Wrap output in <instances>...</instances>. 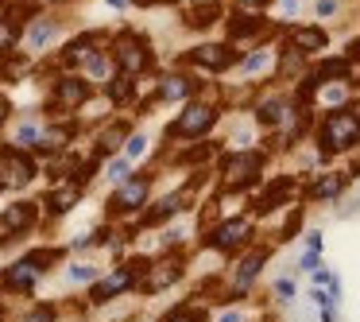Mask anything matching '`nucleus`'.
<instances>
[{
	"label": "nucleus",
	"instance_id": "nucleus-16",
	"mask_svg": "<svg viewBox=\"0 0 360 322\" xmlns=\"http://www.w3.org/2000/svg\"><path fill=\"white\" fill-rule=\"evenodd\" d=\"M264 32V20L259 16H236L233 24H229V35L233 39H248V35H259Z\"/></svg>",
	"mask_w": 360,
	"mask_h": 322
},
{
	"label": "nucleus",
	"instance_id": "nucleus-4",
	"mask_svg": "<svg viewBox=\"0 0 360 322\" xmlns=\"http://www.w3.org/2000/svg\"><path fill=\"white\" fill-rule=\"evenodd\" d=\"M117 63L124 66V74H136L148 66V47H143V39H136V35H120L117 43Z\"/></svg>",
	"mask_w": 360,
	"mask_h": 322
},
{
	"label": "nucleus",
	"instance_id": "nucleus-41",
	"mask_svg": "<svg viewBox=\"0 0 360 322\" xmlns=\"http://www.w3.org/2000/svg\"><path fill=\"white\" fill-rule=\"evenodd\" d=\"M306 244H310V249H321V233H318V229H314V233H306Z\"/></svg>",
	"mask_w": 360,
	"mask_h": 322
},
{
	"label": "nucleus",
	"instance_id": "nucleus-45",
	"mask_svg": "<svg viewBox=\"0 0 360 322\" xmlns=\"http://www.w3.org/2000/svg\"><path fill=\"white\" fill-rule=\"evenodd\" d=\"M356 117H360V113H356Z\"/></svg>",
	"mask_w": 360,
	"mask_h": 322
},
{
	"label": "nucleus",
	"instance_id": "nucleus-26",
	"mask_svg": "<svg viewBox=\"0 0 360 322\" xmlns=\"http://www.w3.org/2000/svg\"><path fill=\"white\" fill-rule=\"evenodd\" d=\"M124 132H128L124 125H112L109 132L101 136V151H112V148H120V140H124Z\"/></svg>",
	"mask_w": 360,
	"mask_h": 322
},
{
	"label": "nucleus",
	"instance_id": "nucleus-1",
	"mask_svg": "<svg viewBox=\"0 0 360 322\" xmlns=\"http://www.w3.org/2000/svg\"><path fill=\"white\" fill-rule=\"evenodd\" d=\"M360 140V117L352 109H341V113H329L326 128H321V144L329 148H349V144Z\"/></svg>",
	"mask_w": 360,
	"mask_h": 322
},
{
	"label": "nucleus",
	"instance_id": "nucleus-24",
	"mask_svg": "<svg viewBox=\"0 0 360 322\" xmlns=\"http://www.w3.org/2000/svg\"><path fill=\"white\" fill-rule=\"evenodd\" d=\"M109 97L112 101H128V97H132V82H128V74H120L117 82H109Z\"/></svg>",
	"mask_w": 360,
	"mask_h": 322
},
{
	"label": "nucleus",
	"instance_id": "nucleus-14",
	"mask_svg": "<svg viewBox=\"0 0 360 322\" xmlns=\"http://www.w3.org/2000/svg\"><path fill=\"white\" fill-rule=\"evenodd\" d=\"M4 175H8L12 182H27L35 175V167H32V159H24L20 151H8V156H4Z\"/></svg>",
	"mask_w": 360,
	"mask_h": 322
},
{
	"label": "nucleus",
	"instance_id": "nucleus-13",
	"mask_svg": "<svg viewBox=\"0 0 360 322\" xmlns=\"http://www.w3.org/2000/svg\"><path fill=\"white\" fill-rule=\"evenodd\" d=\"M290 39H295L298 55H302V51H321L326 47V32H321V27H295Z\"/></svg>",
	"mask_w": 360,
	"mask_h": 322
},
{
	"label": "nucleus",
	"instance_id": "nucleus-31",
	"mask_svg": "<svg viewBox=\"0 0 360 322\" xmlns=\"http://www.w3.org/2000/svg\"><path fill=\"white\" fill-rule=\"evenodd\" d=\"M94 275H97V268H89V264H74L70 268V280L74 283H78V280H94Z\"/></svg>",
	"mask_w": 360,
	"mask_h": 322
},
{
	"label": "nucleus",
	"instance_id": "nucleus-35",
	"mask_svg": "<svg viewBox=\"0 0 360 322\" xmlns=\"http://www.w3.org/2000/svg\"><path fill=\"white\" fill-rule=\"evenodd\" d=\"M89 74H105V55H89Z\"/></svg>",
	"mask_w": 360,
	"mask_h": 322
},
{
	"label": "nucleus",
	"instance_id": "nucleus-28",
	"mask_svg": "<svg viewBox=\"0 0 360 322\" xmlns=\"http://www.w3.org/2000/svg\"><path fill=\"white\" fill-rule=\"evenodd\" d=\"M27 264H32L35 272H43L47 264H55V252H47V249H43V252H32V256H27Z\"/></svg>",
	"mask_w": 360,
	"mask_h": 322
},
{
	"label": "nucleus",
	"instance_id": "nucleus-5",
	"mask_svg": "<svg viewBox=\"0 0 360 322\" xmlns=\"http://www.w3.org/2000/svg\"><path fill=\"white\" fill-rule=\"evenodd\" d=\"M143 198H148V179H128V182H120V190L109 198V210L128 213V210H136Z\"/></svg>",
	"mask_w": 360,
	"mask_h": 322
},
{
	"label": "nucleus",
	"instance_id": "nucleus-36",
	"mask_svg": "<svg viewBox=\"0 0 360 322\" xmlns=\"http://www.w3.org/2000/svg\"><path fill=\"white\" fill-rule=\"evenodd\" d=\"M337 12V0H318V16H333Z\"/></svg>",
	"mask_w": 360,
	"mask_h": 322
},
{
	"label": "nucleus",
	"instance_id": "nucleus-3",
	"mask_svg": "<svg viewBox=\"0 0 360 322\" xmlns=\"http://www.w3.org/2000/svg\"><path fill=\"white\" fill-rule=\"evenodd\" d=\"M264 171V156L259 151H240V156L229 163V187H252Z\"/></svg>",
	"mask_w": 360,
	"mask_h": 322
},
{
	"label": "nucleus",
	"instance_id": "nucleus-17",
	"mask_svg": "<svg viewBox=\"0 0 360 322\" xmlns=\"http://www.w3.org/2000/svg\"><path fill=\"white\" fill-rule=\"evenodd\" d=\"M341 187H345V175H321V179L310 187V198H333Z\"/></svg>",
	"mask_w": 360,
	"mask_h": 322
},
{
	"label": "nucleus",
	"instance_id": "nucleus-37",
	"mask_svg": "<svg viewBox=\"0 0 360 322\" xmlns=\"http://www.w3.org/2000/svg\"><path fill=\"white\" fill-rule=\"evenodd\" d=\"M16 140H20V144H32V140H35V128H32V125H24V128L16 132Z\"/></svg>",
	"mask_w": 360,
	"mask_h": 322
},
{
	"label": "nucleus",
	"instance_id": "nucleus-2",
	"mask_svg": "<svg viewBox=\"0 0 360 322\" xmlns=\"http://www.w3.org/2000/svg\"><path fill=\"white\" fill-rule=\"evenodd\" d=\"M213 117H217V113H213L210 105H186L182 117L167 128V136H202L205 128L213 125Z\"/></svg>",
	"mask_w": 360,
	"mask_h": 322
},
{
	"label": "nucleus",
	"instance_id": "nucleus-12",
	"mask_svg": "<svg viewBox=\"0 0 360 322\" xmlns=\"http://www.w3.org/2000/svg\"><path fill=\"white\" fill-rule=\"evenodd\" d=\"M35 275H39V272H35V268L27 264V260H20V264H12L8 272H4V287L27 291V287H32V283H35Z\"/></svg>",
	"mask_w": 360,
	"mask_h": 322
},
{
	"label": "nucleus",
	"instance_id": "nucleus-39",
	"mask_svg": "<svg viewBox=\"0 0 360 322\" xmlns=\"http://www.w3.org/2000/svg\"><path fill=\"white\" fill-rule=\"evenodd\" d=\"M275 291H279V295H283V299H290V295H295V287H290V283H287V280H279V283H275Z\"/></svg>",
	"mask_w": 360,
	"mask_h": 322
},
{
	"label": "nucleus",
	"instance_id": "nucleus-30",
	"mask_svg": "<svg viewBox=\"0 0 360 322\" xmlns=\"http://www.w3.org/2000/svg\"><path fill=\"white\" fill-rule=\"evenodd\" d=\"M298 225H302V210H295V213H290V218H287V225H283V241H290Z\"/></svg>",
	"mask_w": 360,
	"mask_h": 322
},
{
	"label": "nucleus",
	"instance_id": "nucleus-7",
	"mask_svg": "<svg viewBox=\"0 0 360 322\" xmlns=\"http://www.w3.org/2000/svg\"><path fill=\"white\" fill-rule=\"evenodd\" d=\"M179 275H182V264H179V260L155 264V268H148V275H143V291H163L167 283H174Z\"/></svg>",
	"mask_w": 360,
	"mask_h": 322
},
{
	"label": "nucleus",
	"instance_id": "nucleus-27",
	"mask_svg": "<svg viewBox=\"0 0 360 322\" xmlns=\"http://www.w3.org/2000/svg\"><path fill=\"white\" fill-rule=\"evenodd\" d=\"M16 24H12V20H8V24H0V51H8L12 47V43H16Z\"/></svg>",
	"mask_w": 360,
	"mask_h": 322
},
{
	"label": "nucleus",
	"instance_id": "nucleus-34",
	"mask_svg": "<svg viewBox=\"0 0 360 322\" xmlns=\"http://www.w3.org/2000/svg\"><path fill=\"white\" fill-rule=\"evenodd\" d=\"M259 66H267V51H259V55H252L248 63H244V70H259Z\"/></svg>",
	"mask_w": 360,
	"mask_h": 322
},
{
	"label": "nucleus",
	"instance_id": "nucleus-33",
	"mask_svg": "<svg viewBox=\"0 0 360 322\" xmlns=\"http://www.w3.org/2000/svg\"><path fill=\"white\" fill-rule=\"evenodd\" d=\"M109 179H112V182H124V179H128V163H124V159L109 163Z\"/></svg>",
	"mask_w": 360,
	"mask_h": 322
},
{
	"label": "nucleus",
	"instance_id": "nucleus-6",
	"mask_svg": "<svg viewBox=\"0 0 360 322\" xmlns=\"http://www.w3.org/2000/svg\"><path fill=\"white\" fill-rule=\"evenodd\" d=\"M233 58L236 55L229 47H194V51H190V63H198L202 70H213V74L229 70V66H233Z\"/></svg>",
	"mask_w": 360,
	"mask_h": 322
},
{
	"label": "nucleus",
	"instance_id": "nucleus-40",
	"mask_svg": "<svg viewBox=\"0 0 360 322\" xmlns=\"http://www.w3.org/2000/svg\"><path fill=\"white\" fill-rule=\"evenodd\" d=\"M298 4H302V0H283V16H295Z\"/></svg>",
	"mask_w": 360,
	"mask_h": 322
},
{
	"label": "nucleus",
	"instance_id": "nucleus-25",
	"mask_svg": "<svg viewBox=\"0 0 360 322\" xmlns=\"http://www.w3.org/2000/svg\"><path fill=\"white\" fill-rule=\"evenodd\" d=\"M51 35H55V24H51V20H39V24L32 27V47H43Z\"/></svg>",
	"mask_w": 360,
	"mask_h": 322
},
{
	"label": "nucleus",
	"instance_id": "nucleus-38",
	"mask_svg": "<svg viewBox=\"0 0 360 322\" xmlns=\"http://www.w3.org/2000/svg\"><path fill=\"white\" fill-rule=\"evenodd\" d=\"M302 268H306V272H310V268H318V249H310V252L302 256Z\"/></svg>",
	"mask_w": 360,
	"mask_h": 322
},
{
	"label": "nucleus",
	"instance_id": "nucleus-18",
	"mask_svg": "<svg viewBox=\"0 0 360 322\" xmlns=\"http://www.w3.org/2000/svg\"><path fill=\"white\" fill-rule=\"evenodd\" d=\"M217 16H221V4H198V8H190L186 24L190 27H205V24H213Z\"/></svg>",
	"mask_w": 360,
	"mask_h": 322
},
{
	"label": "nucleus",
	"instance_id": "nucleus-23",
	"mask_svg": "<svg viewBox=\"0 0 360 322\" xmlns=\"http://www.w3.org/2000/svg\"><path fill=\"white\" fill-rule=\"evenodd\" d=\"M163 322H205V311H198V306H179V311H171Z\"/></svg>",
	"mask_w": 360,
	"mask_h": 322
},
{
	"label": "nucleus",
	"instance_id": "nucleus-9",
	"mask_svg": "<svg viewBox=\"0 0 360 322\" xmlns=\"http://www.w3.org/2000/svg\"><path fill=\"white\" fill-rule=\"evenodd\" d=\"M132 280H136V275L128 272V268H120L117 275H109V280H101V283H97V287H94V295H89V299H94V303H109V299H112V295H120V291H124Z\"/></svg>",
	"mask_w": 360,
	"mask_h": 322
},
{
	"label": "nucleus",
	"instance_id": "nucleus-32",
	"mask_svg": "<svg viewBox=\"0 0 360 322\" xmlns=\"http://www.w3.org/2000/svg\"><path fill=\"white\" fill-rule=\"evenodd\" d=\"M24 322H55V311H51V306H35Z\"/></svg>",
	"mask_w": 360,
	"mask_h": 322
},
{
	"label": "nucleus",
	"instance_id": "nucleus-19",
	"mask_svg": "<svg viewBox=\"0 0 360 322\" xmlns=\"http://www.w3.org/2000/svg\"><path fill=\"white\" fill-rule=\"evenodd\" d=\"M74 202H78V187H63V190H55V194L47 198L51 213H66Z\"/></svg>",
	"mask_w": 360,
	"mask_h": 322
},
{
	"label": "nucleus",
	"instance_id": "nucleus-20",
	"mask_svg": "<svg viewBox=\"0 0 360 322\" xmlns=\"http://www.w3.org/2000/svg\"><path fill=\"white\" fill-rule=\"evenodd\" d=\"M190 89H194V82H186V78H163L159 97H163V101H174V97H186Z\"/></svg>",
	"mask_w": 360,
	"mask_h": 322
},
{
	"label": "nucleus",
	"instance_id": "nucleus-11",
	"mask_svg": "<svg viewBox=\"0 0 360 322\" xmlns=\"http://www.w3.org/2000/svg\"><path fill=\"white\" fill-rule=\"evenodd\" d=\"M35 221V210L27 202H20V206H8V210H4V218H0V233H16V229H27Z\"/></svg>",
	"mask_w": 360,
	"mask_h": 322
},
{
	"label": "nucleus",
	"instance_id": "nucleus-42",
	"mask_svg": "<svg viewBox=\"0 0 360 322\" xmlns=\"http://www.w3.org/2000/svg\"><path fill=\"white\" fill-rule=\"evenodd\" d=\"M221 322H240V314H236V311H229V314H221Z\"/></svg>",
	"mask_w": 360,
	"mask_h": 322
},
{
	"label": "nucleus",
	"instance_id": "nucleus-21",
	"mask_svg": "<svg viewBox=\"0 0 360 322\" xmlns=\"http://www.w3.org/2000/svg\"><path fill=\"white\" fill-rule=\"evenodd\" d=\"M256 117H259V125H279V120H283V101H279V97L264 101V105L256 109Z\"/></svg>",
	"mask_w": 360,
	"mask_h": 322
},
{
	"label": "nucleus",
	"instance_id": "nucleus-22",
	"mask_svg": "<svg viewBox=\"0 0 360 322\" xmlns=\"http://www.w3.org/2000/svg\"><path fill=\"white\" fill-rule=\"evenodd\" d=\"M174 210H182V202H179V198H163V202H159V206H155V210H151V213H148V218H143V221H148V225H155V221L171 218Z\"/></svg>",
	"mask_w": 360,
	"mask_h": 322
},
{
	"label": "nucleus",
	"instance_id": "nucleus-43",
	"mask_svg": "<svg viewBox=\"0 0 360 322\" xmlns=\"http://www.w3.org/2000/svg\"><path fill=\"white\" fill-rule=\"evenodd\" d=\"M8 117V101H4V97H0V120Z\"/></svg>",
	"mask_w": 360,
	"mask_h": 322
},
{
	"label": "nucleus",
	"instance_id": "nucleus-15",
	"mask_svg": "<svg viewBox=\"0 0 360 322\" xmlns=\"http://www.w3.org/2000/svg\"><path fill=\"white\" fill-rule=\"evenodd\" d=\"M267 260V252H252L248 260H240V272H236V291H244L252 280H256V272H259V264Z\"/></svg>",
	"mask_w": 360,
	"mask_h": 322
},
{
	"label": "nucleus",
	"instance_id": "nucleus-8",
	"mask_svg": "<svg viewBox=\"0 0 360 322\" xmlns=\"http://www.w3.org/2000/svg\"><path fill=\"white\" fill-rule=\"evenodd\" d=\"M244 237H248V221H225V225L213 233V249L233 252L236 244H244Z\"/></svg>",
	"mask_w": 360,
	"mask_h": 322
},
{
	"label": "nucleus",
	"instance_id": "nucleus-44",
	"mask_svg": "<svg viewBox=\"0 0 360 322\" xmlns=\"http://www.w3.org/2000/svg\"><path fill=\"white\" fill-rule=\"evenodd\" d=\"M240 4H267V0H240Z\"/></svg>",
	"mask_w": 360,
	"mask_h": 322
},
{
	"label": "nucleus",
	"instance_id": "nucleus-29",
	"mask_svg": "<svg viewBox=\"0 0 360 322\" xmlns=\"http://www.w3.org/2000/svg\"><path fill=\"white\" fill-rule=\"evenodd\" d=\"M143 148H148V136H128V159L143 156Z\"/></svg>",
	"mask_w": 360,
	"mask_h": 322
},
{
	"label": "nucleus",
	"instance_id": "nucleus-10",
	"mask_svg": "<svg viewBox=\"0 0 360 322\" xmlns=\"http://www.w3.org/2000/svg\"><path fill=\"white\" fill-rule=\"evenodd\" d=\"M58 105H66V109H74V105H82V101H86V97H89V86H86V82H82V78H63V82H58Z\"/></svg>",
	"mask_w": 360,
	"mask_h": 322
}]
</instances>
